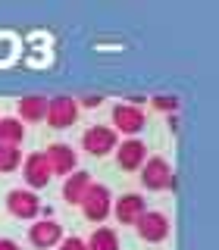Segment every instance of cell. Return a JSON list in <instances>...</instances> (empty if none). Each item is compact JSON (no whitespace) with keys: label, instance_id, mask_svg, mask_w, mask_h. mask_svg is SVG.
<instances>
[{"label":"cell","instance_id":"30bf717a","mask_svg":"<svg viewBox=\"0 0 219 250\" xmlns=\"http://www.w3.org/2000/svg\"><path fill=\"white\" fill-rule=\"evenodd\" d=\"M44 156H47V166H50V175H69L78 166V156L69 144H50Z\"/></svg>","mask_w":219,"mask_h":250},{"label":"cell","instance_id":"44dd1931","mask_svg":"<svg viewBox=\"0 0 219 250\" xmlns=\"http://www.w3.org/2000/svg\"><path fill=\"white\" fill-rule=\"evenodd\" d=\"M82 104H85V106H97L100 97H97V94H88V97H82Z\"/></svg>","mask_w":219,"mask_h":250},{"label":"cell","instance_id":"e0dca14e","mask_svg":"<svg viewBox=\"0 0 219 250\" xmlns=\"http://www.w3.org/2000/svg\"><path fill=\"white\" fill-rule=\"evenodd\" d=\"M22 166V150L13 144H0V172H13Z\"/></svg>","mask_w":219,"mask_h":250},{"label":"cell","instance_id":"9c48e42d","mask_svg":"<svg viewBox=\"0 0 219 250\" xmlns=\"http://www.w3.org/2000/svg\"><path fill=\"white\" fill-rule=\"evenodd\" d=\"M113 125L125 135L135 138L141 128H144V109L135 106V104H116L113 106Z\"/></svg>","mask_w":219,"mask_h":250},{"label":"cell","instance_id":"ba28073f","mask_svg":"<svg viewBox=\"0 0 219 250\" xmlns=\"http://www.w3.org/2000/svg\"><path fill=\"white\" fill-rule=\"evenodd\" d=\"M147 160V144L138 138H125L122 144H116V163L125 169V172H135L144 166Z\"/></svg>","mask_w":219,"mask_h":250},{"label":"cell","instance_id":"ffe728a7","mask_svg":"<svg viewBox=\"0 0 219 250\" xmlns=\"http://www.w3.org/2000/svg\"><path fill=\"white\" fill-rule=\"evenodd\" d=\"M0 250H19V244L10 241V238H0Z\"/></svg>","mask_w":219,"mask_h":250},{"label":"cell","instance_id":"4fadbf2b","mask_svg":"<svg viewBox=\"0 0 219 250\" xmlns=\"http://www.w3.org/2000/svg\"><path fill=\"white\" fill-rule=\"evenodd\" d=\"M88 185H91V172H85V169L69 172L66 182H63V200L66 203H82V194L88 191Z\"/></svg>","mask_w":219,"mask_h":250},{"label":"cell","instance_id":"5b68a950","mask_svg":"<svg viewBox=\"0 0 219 250\" xmlns=\"http://www.w3.org/2000/svg\"><path fill=\"white\" fill-rule=\"evenodd\" d=\"M78 116V104L72 97H66V94H60V97H47V113L44 119L50 128H69V125L75 122Z\"/></svg>","mask_w":219,"mask_h":250},{"label":"cell","instance_id":"52a82bcc","mask_svg":"<svg viewBox=\"0 0 219 250\" xmlns=\"http://www.w3.org/2000/svg\"><path fill=\"white\" fill-rule=\"evenodd\" d=\"M22 178H25L28 191H41V188L50 182V166H47V156L44 153H28L22 160Z\"/></svg>","mask_w":219,"mask_h":250},{"label":"cell","instance_id":"7a4b0ae2","mask_svg":"<svg viewBox=\"0 0 219 250\" xmlns=\"http://www.w3.org/2000/svg\"><path fill=\"white\" fill-rule=\"evenodd\" d=\"M141 185L147 191H166V188H172V166L163 156H147L144 166H141Z\"/></svg>","mask_w":219,"mask_h":250},{"label":"cell","instance_id":"277c9868","mask_svg":"<svg viewBox=\"0 0 219 250\" xmlns=\"http://www.w3.org/2000/svg\"><path fill=\"white\" fill-rule=\"evenodd\" d=\"M116 144H119V138H116V128H110V125H91L82 135V147L91 156H107L110 150H116Z\"/></svg>","mask_w":219,"mask_h":250},{"label":"cell","instance_id":"5bb4252c","mask_svg":"<svg viewBox=\"0 0 219 250\" xmlns=\"http://www.w3.org/2000/svg\"><path fill=\"white\" fill-rule=\"evenodd\" d=\"M47 113V97L41 94H28L19 100V122H41Z\"/></svg>","mask_w":219,"mask_h":250},{"label":"cell","instance_id":"ac0fdd59","mask_svg":"<svg viewBox=\"0 0 219 250\" xmlns=\"http://www.w3.org/2000/svg\"><path fill=\"white\" fill-rule=\"evenodd\" d=\"M153 106L160 109V113H175V109H178V100L172 97V94H156V97H153Z\"/></svg>","mask_w":219,"mask_h":250},{"label":"cell","instance_id":"d6986e66","mask_svg":"<svg viewBox=\"0 0 219 250\" xmlns=\"http://www.w3.org/2000/svg\"><path fill=\"white\" fill-rule=\"evenodd\" d=\"M60 250H88V247H85L82 238H75V234H72V238H63L60 241Z\"/></svg>","mask_w":219,"mask_h":250},{"label":"cell","instance_id":"8992f818","mask_svg":"<svg viewBox=\"0 0 219 250\" xmlns=\"http://www.w3.org/2000/svg\"><path fill=\"white\" fill-rule=\"evenodd\" d=\"M6 209H10V216H16V219H35L41 213V200H38V194L28 191V188H13V191L6 194Z\"/></svg>","mask_w":219,"mask_h":250},{"label":"cell","instance_id":"2e32d148","mask_svg":"<svg viewBox=\"0 0 219 250\" xmlns=\"http://www.w3.org/2000/svg\"><path fill=\"white\" fill-rule=\"evenodd\" d=\"M88 250H119V234L113 229H94L91 238L85 241Z\"/></svg>","mask_w":219,"mask_h":250},{"label":"cell","instance_id":"3957f363","mask_svg":"<svg viewBox=\"0 0 219 250\" xmlns=\"http://www.w3.org/2000/svg\"><path fill=\"white\" fill-rule=\"evenodd\" d=\"M135 229H138L141 241H147V244H160V241L169 234V216L160 213V209H144L141 219L135 222Z\"/></svg>","mask_w":219,"mask_h":250},{"label":"cell","instance_id":"9a60e30c","mask_svg":"<svg viewBox=\"0 0 219 250\" xmlns=\"http://www.w3.org/2000/svg\"><path fill=\"white\" fill-rule=\"evenodd\" d=\"M22 138H25V125L16 119V116H3V119H0V144L19 147Z\"/></svg>","mask_w":219,"mask_h":250},{"label":"cell","instance_id":"6da1fadb","mask_svg":"<svg viewBox=\"0 0 219 250\" xmlns=\"http://www.w3.org/2000/svg\"><path fill=\"white\" fill-rule=\"evenodd\" d=\"M110 203H113V197H110V188L100 185V182H91L88 191L82 194V213L85 219H91V222H104V219L110 216Z\"/></svg>","mask_w":219,"mask_h":250},{"label":"cell","instance_id":"8fae6325","mask_svg":"<svg viewBox=\"0 0 219 250\" xmlns=\"http://www.w3.org/2000/svg\"><path fill=\"white\" fill-rule=\"evenodd\" d=\"M144 209H147V200L141 197V194H122V197L113 200V213H116V219H119V222H125V225H135Z\"/></svg>","mask_w":219,"mask_h":250},{"label":"cell","instance_id":"7c38bea8","mask_svg":"<svg viewBox=\"0 0 219 250\" xmlns=\"http://www.w3.org/2000/svg\"><path fill=\"white\" fill-rule=\"evenodd\" d=\"M28 241L35 247L47 250V247H53V244H60V241H63V225L53 222V219H41V222H35L28 229Z\"/></svg>","mask_w":219,"mask_h":250}]
</instances>
